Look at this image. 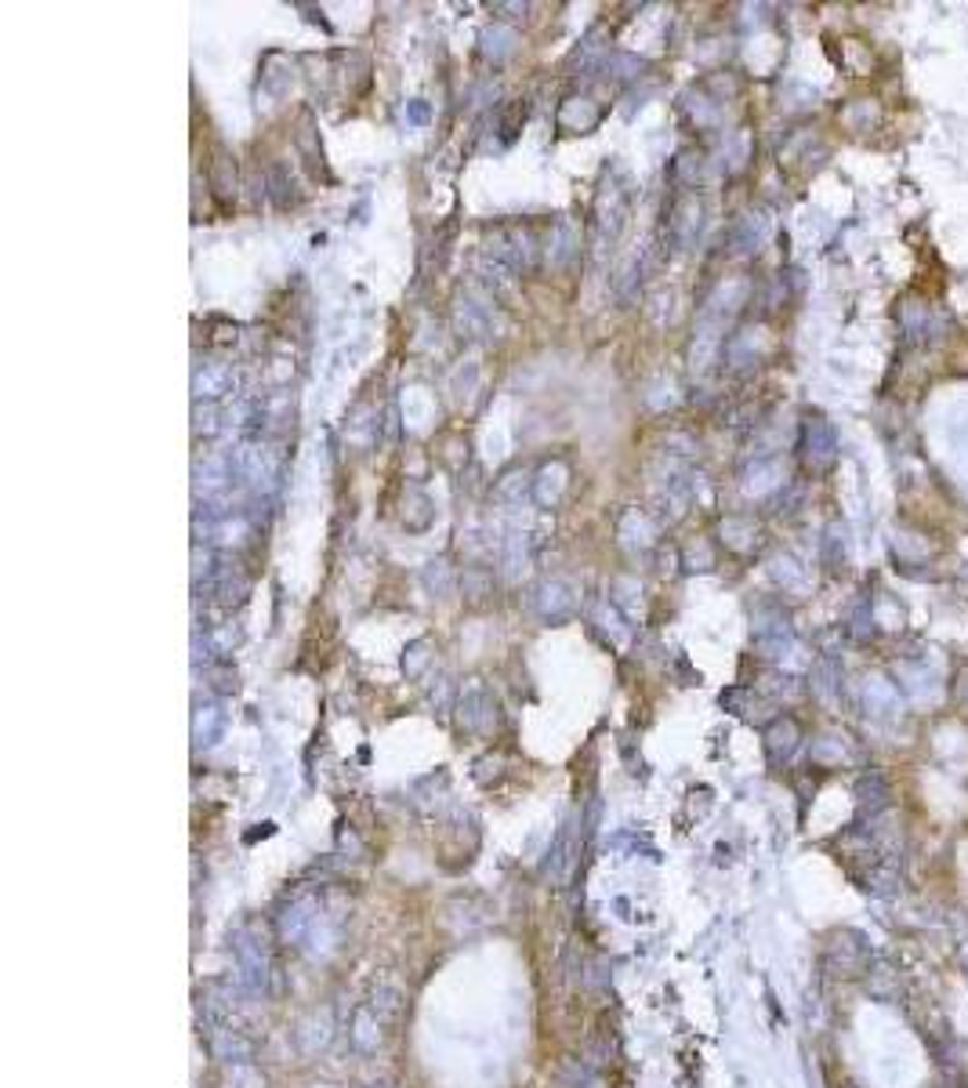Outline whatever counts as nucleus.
I'll use <instances>...</instances> for the list:
<instances>
[{
    "instance_id": "10",
    "label": "nucleus",
    "mask_w": 968,
    "mask_h": 1088,
    "mask_svg": "<svg viewBox=\"0 0 968 1088\" xmlns=\"http://www.w3.org/2000/svg\"><path fill=\"white\" fill-rule=\"evenodd\" d=\"M761 740H766V755L772 762H787L794 751H798L802 744V726L794 722L791 715H777L772 722L766 726V733H761Z\"/></svg>"
},
{
    "instance_id": "20",
    "label": "nucleus",
    "mask_w": 968,
    "mask_h": 1088,
    "mask_svg": "<svg viewBox=\"0 0 968 1088\" xmlns=\"http://www.w3.org/2000/svg\"><path fill=\"white\" fill-rule=\"evenodd\" d=\"M486 54H489V59H505V54H511V40H516V37H511V33L508 29H489L486 33Z\"/></svg>"
},
{
    "instance_id": "7",
    "label": "nucleus",
    "mask_w": 968,
    "mask_h": 1088,
    "mask_svg": "<svg viewBox=\"0 0 968 1088\" xmlns=\"http://www.w3.org/2000/svg\"><path fill=\"white\" fill-rule=\"evenodd\" d=\"M385 1027L388 1023L377 1016L374 1005L370 1001H359L356 1012H352V1019H348V1041H352V1049L356 1052H377L381 1044H385Z\"/></svg>"
},
{
    "instance_id": "21",
    "label": "nucleus",
    "mask_w": 968,
    "mask_h": 1088,
    "mask_svg": "<svg viewBox=\"0 0 968 1088\" xmlns=\"http://www.w3.org/2000/svg\"><path fill=\"white\" fill-rule=\"evenodd\" d=\"M233 1071V1085L236 1088H265V1077L255 1071V1063H244V1066H228Z\"/></svg>"
},
{
    "instance_id": "6",
    "label": "nucleus",
    "mask_w": 968,
    "mask_h": 1088,
    "mask_svg": "<svg viewBox=\"0 0 968 1088\" xmlns=\"http://www.w3.org/2000/svg\"><path fill=\"white\" fill-rule=\"evenodd\" d=\"M798 450H802V461L809 465L812 472H820V468H827L834 461V450H837L834 429L823 418H809L805 421V429H802Z\"/></svg>"
},
{
    "instance_id": "3",
    "label": "nucleus",
    "mask_w": 968,
    "mask_h": 1088,
    "mask_svg": "<svg viewBox=\"0 0 968 1088\" xmlns=\"http://www.w3.org/2000/svg\"><path fill=\"white\" fill-rule=\"evenodd\" d=\"M874 965L870 943L856 929H834L823 943V968L837 979H864Z\"/></svg>"
},
{
    "instance_id": "4",
    "label": "nucleus",
    "mask_w": 968,
    "mask_h": 1088,
    "mask_svg": "<svg viewBox=\"0 0 968 1088\" xmlns=\"http://www.w3.org/2000/svg\"><path fill=\"white\" fill-rule=\"evenodd\" d=\"M200 1027H203L207 1049H211L214 1060H222L225 1066L255 1063V1041H250L233 1019L228 1023H200Z\"/></svg>"
},
{
    "instance_id": "15",
    "label": "nucleus",
    "mask_w": 968,
    "mask_h": 1088,
    "mask_svg": "<svg viewBox=\"0 0 968 1088\" xmlns=\"http://www.w3.org/2000/svg\"><path fill=\"white\" fill-rule=\"evenodd\" d=\"M370 1005H374V1012L381 1019H396L399 1016V1005H402V994H399V987H392V984H374V990H370Z\"/></svg>"
},
{
    "instance_id": "16",
    "label": "nucleus",
    "mask_w": 968,
    "mask_h": 1088,
    "mask_svg": "<svg viewBox=\"0 0 968 1088\" xmlns=\"http://www.w3.org/2000/svg\"><path fill=\"white\" fill-rule=\"evenodd\" d=\"M228 385H233V374H228V367H207L203 374H196V396H222V392H228Z\"/></svg>"
},
{
    "instance_id": "23",
    "label": "nucleus",
    "mask_w": 968,
    "mask_h": 1088,
    "mask_svg": "<svg viewBox=\"0 0 968 1088\" xmlns=\"http://www.w3.org/2000/svg\"><path fill=\"white\" fill-rule=\"evenodd\" d=\"M424 650V642H413L410 646V660H402V668H407L410 675H418L424 664H429V653H421Z\"/></svg>"
},
{
    "instance_id": "26",
    "label": "nucleus",
    "mask_w": 968,
    "mask_h": 1088,
    "mask_svg": "<svg viewBox=\"0 0 968 1088\" xmlns=\"http://www.w3.org/2000/svg\"><path fill=\"white\" fill-rule=\"evenodd\" d=\"M367 1088H377V1085H367Z\"/></svg>"
},
{
    "instance_id": "25",
    "label": "nucleus",
    "mask_w": 968,
    "mask_h": 1088,
    "mask_svg": "<svg viewBox=\"0 0 968 1088\" xmlns=\"http://www.w3.org/2000/svg\"><path fill=\"white\" fill-rule=\"evenodd\" d=\"M842 1088H856V1085H842Z\"/></svg>"
},
{
    "instance_id": "18",
    "label": "nucleus",
    "mask_w": 968,
    "mask_h": 1088,
    "mask_svg": "<svg viewBox=\"0 0 968 1088\" xmlns=\"http://www.w3.org/2000/svg\"><path fill=\"white\" fill-rule=\"evenodd\" d=\"M812 762L816 766H842V762H848V751L845 744L837 737H823V740H816L812 744Z\"/></svg>"
},
{
    "instance_id": "19",
    "label": "nucleus",
    "mask_w": 968,
    "mask_h": 1088,
    "mask_svg": "<svg viewBox=\"0 0 968 1088\" xmlns=\"http://www.w3.org/2000/svg\"><path fill=\"white\" fill-rule=\"evenodd\" d=\"M812 685H816V693L823 696V701H834L837 696V671H834V664L831 660H820L816 664V675H812Z\"/></svg>"
},
{
    "instance_id": "8",
    "label": "nucleus",
    "mask_w": 968,
    "mask_h": 1088,
    "mask_svg": "<svg viewBox=\"0 0 968 1088\" xmlns=\"http://www.w3.org/2000/svg\"><path fill=\"white\" fill-rule=\"evenodd\" d=\"M864 707L881 722H892V718L903 715V690L896 682L881 679V675H870L864 682Z\"/></svg>"
},
{
    "instance_id": "9",
    "label": "nucleus",
    "mask_w": 968,
    "mask_h": 1088,
    "mask_svg": "<svg viewBox=\"0 0 968 1088\" xmlns=\"http://www.w3.org/2000/svg\"><path fill=\"white\" fill-rule=\"evenodd\" d=\"M864 987H867L870 998L885 1001V1005H896V1001L907 998V979H903L899 968L889 965V962H874V965H870V973L864 976Z\"/></svg>"
},
{
    "instance_id": "12",
    "label": "nucleus",
    "mask_w": 968,
    "mask_h": 1088,
    "mask_svg": "<svg viewBox=\"0 0 968 1088\" xmlns=\"http://www.w3.org/2000/svg\"><path fill=\"white\" fill-rule=\"evenodd\" d=\"M889 780L885 777H878V772H870V777H864L856 783V799H859V809L864 813H881L889 805Z\"/></svg>"
},
{
    "instance_id": "1",
    "label": "nucleus",
    "mask_w": 968,
    "mask_h": 1088,
    "mask_svg": "<svg viewBox=\"0 0 968 1088\" xmlns=\"http://www.w3.org/2000/svg\"><path fill=\"white\" fill-rule=\"evenodd\" d=\"M228 954H233V979L244 998H269L276 984V962L272 947L261 925L244 922L228 936Z\"/></svg>"
},
{
    "instance_id": "14",
    "label": "nucleus",
    "mask_w": 968,
    "mask_h": 1088,
    "mask_svg": "<svg viewBox=\"0 0 968 1088\" xmlns=\"http://www.w3.org/2000/svg\"><path fill=\"white\" fill-rule=\"evenodd\" d=\"M696 228H700V207H696V200H685L671 218V233L679 244H690Z\"/></svg>"
},
{
    "instance_id": "24",
    "label": "nucleus",
    "mask_w": 968,
    "mask_h": 1088,
    "mask_svg": "<svg viewBox=\"0 0 968 1088\" xmlns=\"http://www.w3.org/2000/svg\"><path fill=\"white\" fill-rule=\"evenodd\" d=\"M410 120H413V124H421V120H424V102H413L410 106Z\"/></svg>"
},
{
    "instance_id": "17",
    "label": "nucleus",
    "mask_w": 968,
    "mask_h": 1088,
    "mask_svg": "<svg viewBox=\"0 0 968 1088\" xmlns=\"http://www.w3.org/2000/svg\"><path fill=\"white\" fill-rule=\"evenodd\" d=\"M326 1038H331V1019L320 1016V1012H312L309 1019L301 1023V1041H305V1052H315V1049H323Z\"/></svg>"
},
{
    "instance_id": "13",
    "label": "nucleus",
    "mask_w": 968,
    "mask_h": 1088,
    "mask_svg": "<svg viewBox=\"0 0 968 1088\" xmlns=\"http://www.w3.org/2000/svg\"><path fill=\"white\" fill-rule=\"evenodd\" d=\"M541 609L548 614L551 620H559L566 617L573 609V595H570V588H566L562 581H551V584H544V592H541Z\"/></svg>"
},
{
    "instance_id": "2",
    "label": "nucleus",
    "mask_w": 968,
    "mask_h": 1088,
    "mask_svg": "<svg viewBox=\"0 0 968 1088\" xmlns=\"http://www.w3.org/2000/svg\"><path fill=\"white\" fill-rule=\"evenodd\" d=\"M320 914H323L320 889H315V886H301V889H294L290 897L280 903L276 918H272V929H276L280 943L305 951V943H309L312 925L320 922Z\"/></svg>"
},
{
    "instance_id": "5",
    "label": "nucleus",
    "mask_w": 968,
    "mask_h": 1088,
    "mask_svg": "<svg viewBox=\"0 0 968 1088\" xmlns=\"http://www.w3.org/2000/svg\"><path fill=\"white\" fill-rule=\"evenodd\" d=\"M461 722L472 733H489L497 726V701L483 682H468L461 690Z\"/></svg>"
},
{
    "instance_id": "22",
    "label": "nucleus",
    "mask_w": 968,
    "mask_h": 1088,
    "mask_svg": "<svg viewBox=\"0 0 968 1088\" xmlns=\"http://www.w3.org/2000/svg\"><path fill=\"white\" fill-rule=\"evenodd\" d=\"M211 679H214V690L218 693H233L236 690V671L233 668H214Z\"/></svg>"
},
{
    "instance_id": "11",
    "label": "nucleus",
    "mask_w": 968,
    "mask_h": 1088,
    "mask_svg": "<svg viewBox=\"0 0 968 1088\" xmlns=\"http://www.w3.org/2000/svg\"><path fill=\"white\" fill-rule=\"evenodd\" d=\"M225 733V712L218 704H200L193 712V744L214 747Z\"/></svg>"
}]
</instances>
